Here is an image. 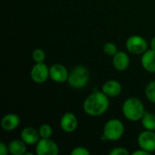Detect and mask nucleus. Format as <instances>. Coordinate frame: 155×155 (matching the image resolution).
Here are the masks:
<instances>
[{
	"mask_svg": "<svg viewBox=\"0 0 155 155\" xmlns=\"http://www.w3.org/2000/svg\"><path fill=\"white\" fill-rule=\"evenodd\" d=\"M142 124L145 130L149 131H155V114L146 112L144 113L142 118Z\"/></svg>",
	"mask_w": 155,
	"mask_h": 155,
	"instance_id": "nucleus-17",
	"label": "nucleus"
},
{
	"mask_svg": "<svg viewBox=\"0 0 155 155\" xmlns=\"http://www.w3.org/2000/svg\"><path fill=\"white\" fill-rule=\"evenodd\" d=\"M72 155H90V152L83 146H78L75 147L72 152H71Z\"/></svg>",
	"mask_w": 155,
	"mask_h": 155,
	"instance_id": "nucleus-22",
	"label": "nucleus"
},
{
	"mask_svg": "<svg viewBox=\"0 0 155 155\" xmlns=\"http://www.w3.org/2000/svg\"><path fill=\"white\" fill-rule=\"evenodd\" d=\"M122 111L124 117L131 122L141 121L145 113L143 102L136 97L126 99L123 104Z\"/></svg>",
	"mask_w": 155,
	"mask_h": 155,
	"instance_id": "nucleus-2",
	"label": "nucleus"
},
{
	"mask_svg": "<svg viewBox=\"0 0 155 155\" xmlns=\"http://www.w3.org/2000/svg\"><path fill=\"white\" fill-rule=\"evenodd\" d=\"M104 52L105 54L109 55V56H114L117 52H118V49H117V45L114 44V43H112V42H108V43H105L104 45Z\"/></svg>",
	"mask_w": 155,
	"mask_h": 155,
	"instance_id": "nucleus-20",
	"label": "nucleus"
},
{
	"mask_svg": "<svg viewBox=\"0 0 155 155\" xmlns=\"http://www.w3.org/2000/svg\"><path fill=\"white\" fill-rule=\"evenodd\" d=\"M145 95L146 98L155 104V81H151L145 88Z\"/></svg>",
	"mask_w": 155,
	"mask_h": 155,
	"instance_id": "nucleus-18",
	"label": "nucleus"
},
{
	"mask_svg": "<svg viewBox=\"0 0 155 155\" xmlns=\"http://www.w3.org/2000/svg\"><path fill=\"white\" fill-rule=\"evenodd\" d=\"M50 68L43 63H35L32 67L30 75L32 80L36 84H43L50 77Z\"/></svg>",
	"mask_w": 155,
	"mask_h": 155,
	"instance_id": "nucleus-7",
	"label": "nucleus"
},
{
	"mask_svg": "<svg viewBox=\"0 0 155 155\" xmlns=\"http://www.w3.org/2000/svg\"><path fill=\"white\" fill-rule=\"evenodd\" d=\"M113 65L117 71H120V72L125 71L130 65L129 55L125 52L118 51L113 56Z\"/></svg>",
	"mask_w": 155,
	"mask_h": 155,
	"instance_id": "nucleus-11",
	"label": "nucleus"
},
{
	"mask_svg": "<svg viewBox=\"0 0 155 155\" xmlns=\"http://www.w3.org/2000/svg\"><path fill=\"white\" fill-rule=\"evenodd\" d=\"M32 58L35 63H43L45 59V53L41 48H36L33 51Z\"/></svg>",
	"mask_w": 155,
	"mask_h": 155,
	"instance_id": "nucleus-21",
	"label": "nucleus"
},
{
	"mask_svg": "<svg viewBox=\"0 0 155 155\" xmlns=\"http://www.w3.org/2000/svg\"><path fill=\"white\" fill-rule=\"evenodd\" d=\"M9 153L12 155H25L26 153V143L21 139H15L8 144Z\"/></svg>",
	"mask_w": 155,
	"mask_h": 155,
	"instance_id": "nucleus-16",
	"label": "nucleus"
},
{
	"mask_svg": "<svg viewBox=\"0 0 155 155\" xmlns=\"http://www.w3.org/2000/svg\"><path fill=\"white\" fill-rule=\"evenodd\" d=\"M35 145L37 155H57L59 153L58 145L50 138H41Z\"/></svg>",
	"mask_w": 155,
	"mask_h": 155,
	"instance_id": "nucleus-6",
	"label": "nucleus"
},
{
	"mask_svg": "<svg viewBox=\"0 0 155 155\" xmlns=\"http://www.w3.org/2000/svg\"><path fill=\"white\" fill-rule=\"evenodd\" d=\"M138 145L141 149L149 153L155 152V133L154 131L145 130L138 136Z\"/></svg>",
	"mask_w": 155,
	"mask_h": 155,
	"instance_id": "nucleus-8",
	"label": "nucleus"
},
{
	"mask_svg": "<svg viewBox=\"0 0 155 155\" xmlns=\"http://www.w3.org/2000/svg\"><path fill=\"white\" fill-rule=\"evenodd\" d=\"M38 132H39V134H40V137L41 138H51L52 134H53V129L52 127L47 124H42L39 129H38Z\"/></svg>",
	"mask_w": 155,
	"mask_h": 155,
	"instance_id": "nucleus-19",
	"label": "nucleus"
},
{
	"mask_svg": "<svg viewBox=\"0 0 155 155\" xmlns=\"http://www.w3.org/2000/svg\"><path fill=\"white\" fill-rule=\"evenodd\" d=\"M150 153H148V152H146V151H144V150H143V149H141L140 148V150H138V151H135V152H134L133 153V155H149Z\"/></svg>",
	"mask_w": 155,
	"mask_h": 155,
	"instance_id": "nucleus-25",
	"label": "nucleus"
},
{
	"mask_svg": "<svg viewBox=\"0 0 155 155\" xmlns=\"http://www.w3.org/2000/svg\"><path fill=\"white\" fill-rule=\"evenodd\" d=\"M83 108L90 116H100L109 108V97L102 91H95L85 98Z\"/></svg>",
	"mask_w": 155,
	"mask_h": 155,
	"instance_id": "nucleus-1",
	"label": "nucleus"
},
{
	"mask_svg": "<svg viewBox=\"0 0 155 155\" xmlns=\"http://www.w3.org/2000/svg\"><path fill=\"white\" fill-rule=\"evenodd\" d=\"M124 134V125L118 119L109 120L104 127L103 138L109 141H117Z\"/></svg>",
	"mask_w": 155,
	"mask_h": 155,
	"instance_id": "nucleus-4",
	"label": "nucleus"
},
{
	"mask_svg": "<svg viewBox=\"0 0 155 155\" xmlns=\"http://www.w3.org/2000/svg\"><path fill=\"white\" fill-rule=\"evenodd\" d=\"M20 124V118L15 114H7L1 120V127L7 132L13 131L18 127Z\"/></svg>",
	"mask_w": 155,
	"mask_h": 155,
	"instance_id": "nucleus-15",
	"label": "nucleus"
},
{
	"mask_svg": "<svg viewBox=\"0 0 155 155\" xmlns=\"http://www.w3.org/2000/svg\"><path fill=\"white\" fill-rule=\"evenodd\" d=\"M126 48L133 54H143L148 50V43L141 35H132L126 40Z\"/></svg>",
	"mask_w": 155,
	"mask_h": 155,
	"instance_id": "nucleus-5",
	"label": "nucleus"
},
{
	"mask_svg": "<svg viewBox=\"0 0 155 155\" xmlns=\"http://www.w3.org/2000/svg\"><path fill=\"white\" fill-rule=\"evenodd\" d=\"M102 92L108 97H116L122 92V84L116 80H109L104 84Z\"/></svg>",
	"mask_w": 155,
	"mask_h": 155,
	"instance_id": "nucleus-14",
	"label": "nucleus"
},
{
	"mask_svg": "<svg viewBox=\"0 0 155 155\" xmlns=\"http://www.w3.org/2000/svg\"><path fill=\"white\" fill-rule=\"evenodd\" d=\"M89 77H90V73L85 66L76 65L69 73L67 83L72 88L81 89L88 84Z\"/></svg>",
	"mask_w": 155,
	"mask_h": 155,
	"instance_id": "nucleus-3",
	"label": "nucleus"
},
{
	"mask_svg": "<svg viewBox=\"0 0 155 155\" xmlns=\"http://www.w3.org/2000/svg\"><path fill=\"white\" fill-rule=\"evenodd\" d=\"M20 136H21V139L26 144H29V145L36 144L41 139L39 132L33 127H25V129H23Z\"/></svg>",
	"mask_w": 155,
	"mask_h": 155,
	"instance_id": "nucleus-13",
	"label": "nucleus"
},
{
	"mask_svg": "<svg viewBox=\"0 0 155 155\" xmlns=\"http://www.w3.org/2000/svg\"><path fill=\"white\" fill-rule=\"evenodd\" d=\"M77 118L73 113H65L60 120V126L65 133H73L77 128Z\"/></svg>",
	"mask_w": 155,
	"mask_h": 155,
	"instance_id": "nucleus-10",
	"label": "nucleus"
},
{
	"mask_svg": "<svg viewBox=\"0 0 155 155\" xmlns=\"http://www.w3.org/2000/svg\"><path fill=\"white\" fill-rule=\"evenodd\" d=\"M141 64L143 68L149 72V73H155V50L148 49L142 54Z\"/></svg>",
	"mask_w": 155,
	"mask_h": 155,
	"instance_id": "nucleus-12",
	"label": "nucleus"
},
{
	"mask_svg": "<svg viewBox=\"0 0 155 155\" xmlns=\"http://www.w3.org/2000/svg\"><path fill=\"white\" fill-rule=\"evenodd\" d=\"M50 78L55 83L67 82L69 77V72L66 67L61 64H54L50 67Z\"/></svg>",
	"mask_w": 155,
	"mask_h": 155,
	"instance_id": "nucleus-9",
	"label": "nucleus"
},
{
	"mask_svg": "<svg viewBox=\"0 0 155 155\" xmlns=\"http://www.w3.org/2000/svg\"><path fill=\"white\" fill-rule=\"evenodd\" d=\"M151 48L155 50V36L154 37H153V39H152V41H151Z\"/></svg>",
	"mask_w": 155,
	"mask_h": 155,
	"instance_id": "nucleus-26",
	"label": "nucleus"
},
{
	"mask_svg": "<svg viewBox=\"0 0 155 155\" xmlns=\"http://www.w3.org/2000/svg\"><path fill=\"white\" fill-rule=\"evenodd\" d=\"M8 153H9L8 146H7L5 143L1 142V143H0V154L6 155Z\"/></svg>",
	"mask_w": 155,
	"mask_h": 155,
	"instance_id": "nucleus-24",
	"label": "nucleus"
},
{
	"mask_svg": "<svg viewBox=\"0 0 155 155\" xmlns=\"http://www.w3.org/2000/svg\"><path fill=\"white\" fill-rule=\"evenodd\" d=\"M110 155H128L129 152L124 148V147H117V148H114L112 151L109 152Z\"/></svg>",
	"mask_w": 155,
	"mask_h": 155,
	"instance_id": "nucleus-23",
	"label": "nucleus"
}]
</instances>
